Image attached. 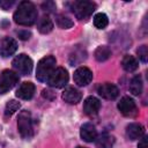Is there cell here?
Returning <instances> with one entry per match:
<instances>
[{"instance_id": "4316f807", "label": "cell", "mask_w": 148, "mask_h": 148, "mask_svg": "<svg viewBox=\"0 0 148 148\" xmlns=\"http://www.w3.org/2000/svg\"><path fill=\"white\" fill-rule=\"evenodd\" d=\"M14 5V0H0V8L3 10H8Z\"/></svg>"}, {"instance_id": "d6986e66", "label": "cell", "mask_w": 148, "mask_h": 148, "mask_svg": "<svg viewBox=\"0 0 148 148\" xmlns=\"http://www.w3.org/2000/svg\"><path fill=\"white\" fill-rule=\"evenodd\" d=\"M121 66H123V68L126 72H134V71L138 69L139 62H138V60H136L135 57L130 56V54H126L123 58V60H121Z\"/></svg>"}, {"instance_id": "3957f363", "label": "cell", "mask_w": 148, "mask_h": 148, "mask_svg": "<svg viewBox=\"0 0 148 148\" xmlns=\"http://www.w3.org/2000/svg\"><path fill=\"white\" fill-rule=\"evenodd\" d=\"M17 130L23 139H31L34 136V121L31 113L27 110L21 111L17 118Z\"/></svg>"}, {"instance_id": "ac0fdd59", "label": "cell", "mask_w": 148, "mask_h": 148, "mask_svg": "<svg viewBox=\"0 0 148 148\" xmlns=\"http://www.w3.org/2000/svg\"><path fill=\"white\" fill-rule=\"evenodd\" d=\"M37 28H38V31L40 34H49L53 29V22L47 15H44L38 20Z\"/></svg>"}, {"instance_id": "277c9868", "label": "cell", "mask_w": 148, "mask_h": 148, "mask_svg": "<svg viewBox=\"0 0 148 148\" xmlns=\"http://www.w3.org/2000/svg\"><path fill=\"white\" fill-rule=\"evenodd\" d=\"M71 9L77 20H87L95 12L96 3L88 0H79L72 2Z\"/></svg>"}, {"instance_id": "d4e9b609", "label": "cell", "mask_w": 148, "mask_h": 148, "mask_svg": "<svg viewBox=\"0 0 148 148\" xmlns=\"http://www.w3.org/2000/svg\"><path fill=\"white\" fill-rule=\"evenodd\" d=\"M136 53L139 56V59L142 62H147V60H148V49H147V45H141L136 50Z\"/></svg>"}, {"instance_id": "4fadbf2b", "label": "cell", "mask_w": 148, "mask_h": 148, "mask_svg": "<svg viewBox=\"0 0 148 148\" xmlns=\"http://www.w3.org/2000/svg\"><path fill=\"white\" fill-rule=\"evenodd\" d=\"M35 90H36V87L32 82H23L20 84V87L16 90V97L24 101L31 99L35 95Z\"/></svg>"}, {"instance_id": "484cf974", "label": "cell", "mask_w": 148, "mask_h": 148, "mask_svg": "<svg viewBox=\"0 0 148 148\" xmlns=\"http://www.w3.org/2000/svg\"><path fill=\"white\" fill-rule=\"evenodd\" d=\"M42 8L45 12H53L56 9V3L53 1H46V2L42 3Z\"/></svg>"}, {"instance_id": "ffe728a7", "label": "cell", "mask_w": 148, "mask_h": 148, "mask_svg": "<svg viewBox=\"0 0 148 148\" xmlns=\"http://www.w3.org/2000/svg\"><path fill=\"white\" fill-rule=\"evenodd\" d=\"M128 88H130V91L132 92V95H134V96L141 95L142 89H143V82H142L141 76L140 75H135L134 77H132Z\"/></svg>"}, {"instance_id": "30bf717a", "label": "cell", "mask_w": 148, "mask_h": 148, "mask_svg": "<svg viewBox=\"0 0 148 148\" xmlns=\"http://www.w3.org/2000/svg\"><path fill=\"white\" fill-rule=\"evenodd\" d=\"M17 50V42L12 37H5L0 40V56L3 58L13 56Z\"/></svg>"}, {"instance_id": "44dd1931", "label": "cell", "mask_w": 148, "mask_h": 148, "mask_svg": "<svg viewBox=\"0 0 148 148\" xmlns=\"http://www.w3.org/2000/svg\"><path fill=\"white\" fill-rule=\"evenodd\" d=\"M94 56H95V59H96L97 61H101V62H102V61L108 60V59L111 57V50H110V47L106 46V45H101V46H98V47L95 50Z\"/></svg>"}, {"instance_id": "cb8c5ba5", "label": "cell", "mask_w": 148, "mask_h": 148, "mask_svg": "<svg viewBox=\"0 0 148 148\" xmlns=\"http://www.w3.org/2000/svg\"><path fill=\"white\" fill-rule=\"evenodd\" d=\"M57 24L61 29H69L73 27L74 23L69 17H67L65 15H58L57 16Z\"/></svg>"}, {"instance_id": "f546056e", "label": "cell", "mask_w": 148, "mask_h": 148, "mask_svg": "<svg viewBox=\"0 0 148 148\" xmlns=\"http://www.w3.org/2000/svg\"><path fill=\"white\" fill-rule=\"evenodd\" d=\"M77 148H86V147H77Z\"/></svg>"}, {"instance_id": "9a60e30c", "label": "cell", "mask_w": 148, "mask_h": 148, "mask_svg": "<svg viewBox=\"0 0 148 148\" xmlns=\"http://www.w3.org/2000/svg\"><path fill=\"white\" fill-rule=\"evenodd\" d=\"M80 136L86 142H92V141H95L96 138H97L96 127L92 124H90V123L83 124L81 126V128H80Z\"/></svg>"}, {"instance_id": "603a6c76", "label": "cell", "mask_w": 148, "mask_h": 148, "mask_svg": "<svg viewBox=\"0 0 148 148\" xmlns=\"http://www.w3.org/2000/svg\"><path fill=\"white\" fill-rule=\"evenodd\" d=\"M20 108H21L20 102H17V101H15V99H10V101L6 104V108H5V117H10V116H13Z\"/></svg>"}, {"instance_id": "2e32d148", "label": "cell", "mask_w": 148, "mask_h": 148, "mask_svg": "<svg viewBox=\"0 0 148 148\" xmlns=\"http://www.w3.org/2000/svg\"><path fill=\"white\" fill-rule=\"evenodd\" d=\"M126 135L130 140H138L145 135V128L141 124L132 123L126 127Z\"/></svg>"}, {"instance_id": "7c38bea8", "label": "cell", "mask_w": 148, "mask_h": 148, "mask_svg": "<svg viewBox=\"0 0 148 148\" xmlns=\"http://www.w3.org/2000/svg\"><path fill=\"white\" fill-rule=\"evenodd\" d=\"M99 108H101V102L95 96H88L83 102V111L89 117L96 116L99 111Z\"/></svg>"}, {"instance_id": "7402d4cb", "label": "cell", "mask_w": 148, "mask_h": 148, "mask_svg": "<svg viewBox=\"0 0 148 148\" xmlns=\"http://www.w3.org/2000/svg\"><path fill=\"white\" fill-rule=\"evenodd\" d=\"M109 23V18L106 14L104 13H98L94 16V24L97 29H104Z\"/></svg>"}, {"instance_id": "ba28073f", "label": "cell", "mask_w": 148, "mask_h": 148, "mask_svg": "<svg viewBox=\"0 0 148 148\" xmlns=\"http://www.w3.org/2000/svg\"><path fill=\"white\" fill-rule=\"evenodd\" d=\"M117 108L119 112L125 117H134L138 113L136 104L134 99L131 98L130 96H124L123 98H120V101L117 104Z\"/></svg>"}, {"instance_id": "6da1fadb", "label": "cell", "mask_w": 148, "mask_h": 148, "mask_svg": "<svg viewBox=\"0 0 148 148\" xmlns=\"http://www.w3.org/2000/svg\"><path fill=\"white\" fill-rule=\"evenodd\" d=\"M37 17H38L37 8L31 1H21L13 15L14 22L17 23L18 25H24V27H30L35 24Z\"/></svg>"}, {"instance_id": "5bb4252c", "label": "cell", "mask_w": 148, "mask_h": 148, "mask_svg": "<svg viewBox=\"0 0 148 148\" xmlns=\"http://www.w3.org/2000/svg\"><path fill=\"white\" fill-rule=\"evenodd\" d=\"M97 92L105 99H114L119 95L118 88L112 83H103L97 88Z\"/></svg>"}, {"instance_id": "9c48e42d", "label": "cell", "mask_w": 148, "mask_h": 148, "mask_svg": "<svg viewBox=\"0 0 148 148\" xmlns=\"http://www.w3.org/2000/svg\"><path fill=\"white\" fill-rule=\"evenodd\" d=\"M74 82L80 86V87H84L87 84H89L92 80V72L88 68V67H79L77 69H75L74 75H73Z\"/></svg>"}, {"instance_id": "e0dca14e", "label": "cell", "mask_w": 148, "mask_h": 148, "mask_svg": "<svg viewBox=\"0 0 148 148\" xmlns=\"http://www.w3.org/2000/svg\"><path fill=\"white\" fill-rule=\"evenodd\" d=\"M95 142L97 148H112L114 143V138L108 133H102L97 135Z\"/></svg>"}, {"instance_id": "7a4b0ae2", "label": "cell", "mask_w": 148, "mask_h": 148, "mask_svg": "<svg viewBox=\"0 0 148 148\" xmlns=\"http://www.w3.org/2000/svg\"><path fill=\"white\" fill-rule=\"evenodd\" d=\"M56 64H57V60L53 56H46L42 58L37 64L36 79L40 82H47L50 75L56 69Z\"/></svg>"}, {"instance_id": "52a82bcc", "label": "cell", "mask_w": 148, "mask_h": 148, "mask_svg": "<svg viewBox=\"0 0 148 148\" xmlns=\"http://www.w3.org/2000/svg\"><path fill=\"white\" fill-rule=\"evenodd\" d=\"M68 82V73L64 67L56 68L47 80V84L52 88H62Z\"/></svg>"}, {"instance_id": "8992f818", "label": "cell", "mask_w": 148, "mask_h": 148, "mask_svg": "<svg viewBox=\"0 0 148 148\" xmlns=\"http://www.w3.org/2000/svg\"><path fill=\"white\" fill-rule=\"evenodd\" d=\"M12 65H13L14 69L22 75H29L32 71V67H34V62H32L31 58L24 53L16 56L13 59Z\"/></svg>"}, {"instance_id": "f1b7e54d", "label": "cell", "mask_w": 148, "mask_h": 148, "mask_svg": "<svg viewBox=\"0 0 148 148\" xmlns=\"http://www.w3.org/2000/svg\"><path fill=\"white\" fill-rule=\"evenodd\" d=\"M138 148H148V142H147V136H142L141 140L139 141V145H138Z\"/></svg>"}, {"instance_id": "8fae6325", "label": "cell", "mask_w": 148, "mask_h": 148, "mask_svg": "<svg viewBox=\"0 0 148 148\" xmlns=\"http://www.w3.org/2000/svg\"><path fill=\"white\" fill-rule=\"evenodd\" d=\"M61 98L66 103H68V104H77L81 101V98H82V94L75 87L68 86V87H66L64 89L62 95H61Z\"/></svg>"}, {"instance_id": "5b68a950", "label": "cell", "mask_w": 148, "mask_h": 148, "mask_svg": "<svg viewBox=\"0 0 148 148\" xmlns=\"http://www.w3.org/2000/svg\"><path fill=\"white\" fill-rule=\"evenodd\" d=\"M20 81V76L16 72L10 69H5L0 74V95L8 92L13 89Z\"/></svg>"}, {"instance_id": "83f0119b", "label": "cell", "mask_w": 148, "mask_h": 148, "mask_svg": "<svg viewBox=\"0 0 148 148\" xmlns=\"http://www.w3.org/2000/svg\"><path fill=\"white\" fill-rule=\"evenodd\" d=\"M17 36H18L20 39H22V40H27V39L30 38L31 32L28 31V30H20V31L17 32Z\"/></svg>"}]
</instances>
